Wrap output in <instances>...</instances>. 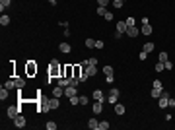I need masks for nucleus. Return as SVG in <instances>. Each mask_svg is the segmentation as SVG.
I'll use <instances>...</instances> for the list:
<instances>
[{
	"label": "nucleus",
	"instance_id": "nucleus-1",
	"mask_svg": "<svg viewBox=\"0 0 175 130\" xmlns=\"http://www.w3.org/2000/svg\"><path fill=\"white\" fill-rule=\"evenodd\" d=\"M58 76H62V66L58 64V60H51V64H49V82Z\"/></svg>",
	"mask_w": 175,
	"mask_h": 130
},
{
	"label": "nucleus",
	"instance_id": "nucleus-2",
	"mask_svg": "<svg viewBox=\"0 0 175 130\" xmlns=\"http://www.w3.org/2000/svg\"><path fill=\"white\" fill-rule=\"evenodd\" d=\"M119 89H117V87H113V89H111L109 91V95H107V101H109L111 105H115V103H117V101H119Z\"/></svg>",
	"mask_w": 175,
	"mask_h": 130
},
{
	"label": "nucleus",
	"instance_id": "nucleus-3",
	"mask_svg": "<svg viewBox=\"0 0 175 130\" xmlns=\"http://www.w3.org/2000/svg\"><path fill=\"white\" fill-rule=\"evenodd\" d=\"M82 66H84V72H86L89 78H93L97 74V66L95 64H84V62H82Z\"/></svg>",
	"mask_w": 175,
	"mask_h": 130
},
{
	"label": "nucleus",
	"instance_id": "nucleus-4",
	"mask_svg": "<svg viewBox=\"0 0 175 130\" xmlns=\"http://www.w3.org/2000/svg\"><path fill=\"white\" fill-rule=\"evenodd\" d=\"M25 74H27V76H35V74H37V64H35L33 60H29V62L25 64Z\"/></svg>",
	"mask_w": 175,
	"mask_h": 130
},
{
	"label": "nucleus",
	"instance_id": "nucleus-5",
	"mask_svg": "<svg viewBox=\"0 0 175 130\" xmlns=\"http://www.w3.org/2000/svg\"><path fill=\"white\" fill-rule=\"evenodd\" d=\"M74 76V64L62 66V78H72Z\"/></svg>",
	"mask_w": 175,
	"mask_h": 130
},
{
	"label": "nucleus",
	"instance_id": "nucleus-6",
	"mask_svg": "<svg viewBox=\"0 0 175 130\" xmlns=\"http://www.w3.org/2000/svg\"><path fill=\"white\" fill-rule=\"evenodd\" d=\"M167 103H169V93L162 91V95H160V109H165V107H167Z\"/></svg>",
	"mask_w": 175,
	"mask_h": 130
},
{
	"label": "nucleus",
	"instance_id": "nucleus-7",
	"mask_svg": "<svg viewBox=\"0 0 175 130\" xmlns=\"http://www.w3.org/2000/svg\"><path fill=\"white\" fill-rule=\"evenodd\" d=\"M14 126H18V128H23V126H25V117H23L22 113L14 119Z\"/></svg>",
	"mask_w": 175,
	"mask_h": 130
},
{
	"label": "nucleus",
	"instance_id": "nucleus-8",
	"mask_svg": "<svg viewBox=\"0 0 175 130\" xmlns=\"http://www.w3.org/2000/svg\"><path fill=\"white\" fill-rule=\"evenodd\" d=\"M91 95H93V99H95V101H101V103H105V101H107V97L103 95V91H101V89H95Z\"/></svg>",
	"mask_w": 175,
	"mask_h": 130
},
{
	"label": "nucleus",
	"instance_id": "nucleus-9",
	"mask_svg": "<svg viewBox=\"0 0 175 130\" xmlns=\"http://www.w3.org/2000/svg\"><path fill=\"white\" fill-rule=\"evenodd\" d=\"M91 111H93V115H101V113H103V103H101V101H95V103L91 105Z\"/></svg>",
	"mask_w": 175,
	"mask_h": 130
},
{
	"label": "nucleus",
	"instance_id": "nucleus-10",
	"mask_svg": "<svg viewBox=\"0 0 175 130\" xmlns=\"http://www.w3.org/2000/svg\"><path fill=\"white\" fill-rule=\"evenodd\" d=\"M39 99H41L39 111H41V113H47V111H51V107H49V99H45V97H39Z\"/></svg>",
	"mask_w": 175,
	"mask_h": 130
},
{
	"label": "nucleus",
	"instance_id": "nucleus-11",
	"mask_svg": "<svg viewBox=\"0 0 175 130\" xmlns=\"http://www.w3.org/2000/svg\"><path fill=\"white\" fill-rule=\"evenodd\" d=\"M76 93H78V91H76V86H68V87H64V95H66L68 99L74 97Z\"/></svg>",
	"mask_w": 175,
	"mask_h": 130
},
{
	"label": "nucleus",
	"instance_id": "nucleus-12",
	"mask_svg": "<svg viewBox=\"0 0 175 130\" xmlns=\"http://www.w3.org/2000/svg\"><path fill=\"white\" fill-rule=\"evenodd\" d=\"M49 107H51V111L60 107V101H58V97H55V95H53V97L49 99Z\"/></svg>",
	"mask_w": 175,
	"mask_h": 130
},
{
	"label": "nucleus",
	"instance_id": "nucleus-13",
	"mask_svg": "<svg viewBox=\"0 0 175 130\" xmlns=\"http://www.w3.org/2000/svg\"><path fill=\"white\" fill-rule=\"evenodd\" d=\"M18 115H20V109H18V107H8V117H10L12 120L16 119Z\"/></svg>",
	"mask_w": 175,
	"mask_h": 130
},
{
	"label": "nucleus",
	"instance_id": "nucleus-14",
	"mask_svg": "<svg viewBox=\"0 0 175 130\" xmlns=\"http://www.w3.org/2000/svg\"><path fill=\"white\" fill-rule=\"evenodd\" d=\"M127 29H129V27H127V22H117V33L123 35V33H127Z\"/></svg>",
	"mask_w": 175,
	"mask_h": 130
},
{
	"label": "nucleus",
	"instance_id": "nucleus-15",
	"mask_svg": "<svg viewBox=\"0 0 175 130\" xmlns=\"http://www.w3.org/2000/svg\"><path fill=\"white\" fill-rule=\"evenodd\" d=\"M88 128H91V130H99V122H97V119H89V120H88Z\"/></svg>",
	"mask_w": 175,
	"mask_h": 130
},
{
	"label": "nucleus",
	"instance_id": "nucleus-16",
	"mask_svg": "<svg viewBox=\"0 0 175 130\" xmlns=\"http://www.w3.org/2000/svg\"><path fill=\"white\" fill-rule=\"evenodd\" d=\"M84 74V66H80V64H74V78H78L80 80V76Z\"/></svg>",
	"mask_w": 175,
	"mask_h": 130
},
{
	"label": "nucleus",
	"instance_id": "nucleus-17",
	"mask_svg": "<svg viewBox=\"0 0 175 130\" xmlns=\"http://www.w3.org/2000/svg\"><path fill=\"white\" fill-rule=\"evenodd\" d=\"M127 33H129V37H138V33H140V29L134 25V27H129L127 29Z\"/></svg>",
	"mask_w": 175,
	"mask_h": 130
},
{
	"label": "nucleus",
	"instance_id": "nucleus-18",
	"mask_svg": "<svg viewBox=\"0 0 175 130\" xmlns=\"http://www.w3.org/2000/svg\"><path fill=\"white\" fill-rule=\"evenodd\" d=\"M8 91H10V89H8L6 86H2V87H0V99H2V101H4V99H8V95H10Z\"/></svg>",
	"mask_w": 175,
	"mask_h": 130
},
{
	"label": "nucleus",
	"instance_id": "nucleus-19",
	"mask_svg": "<svg viewBox=\"0 0 175 130\" xmlns=\"http://www.w3.org/2000/svg\"><path fill=\"white\" fill-rule=\"evenodd\" d=\"M53 95H55V97H62V95H64V87L56 86L55 89H53Z\"/></svg>",
	"mask_w": 175,
	"mask_h": 130
},
{
	"label": "nucleus",
	"instance_id": "nucleus-20",
	"mask_svg": "<svg viewBox=\"0 0 175 130\" xmlns=\"http://www.w3.org/2000/svg\"><path fill=\"white\" fill-rule=\"evenodd\" d=\"M140 33H144V35H152V25H150V23H144Z\"/></svg>",
	"mask_w": 175,
	"mask_h": 130
},
{
	"label": "nucleus",
	"instance_id": "nucleus-21",
	"mask_svg": "<svg viewBox=\"0 0 175 130\" xmlns=\"http://www.w3.org/2000/svg\"><path fill=\"white\" fill-rule=\"evenodd\" d=\"M58 51L64 53V54H68V53H70V45H68V43H60V45H58Z\"/></svg>",
	"mask_w": 175,
	"mask_h": 130
},
{
	"label": "nucleus",
	"instance_id": "nucleus-22",
	"mask_svg": "<svg viewBox=\"0 0 175 130\" xmlns=\"http://www.w3.org/2000/svg\"><path fill=\"white\" fill-rule=\"evenodd\" d=\"M125 111H127V109H125V105L115 103V113H117V115H125Z\"/></svg>",
	"mask_w": 175,
	"mask_h": 130
},
{
	"label": "nucleus",
	"instance_id": "nucleus-23",
	"mask_svg": "<svg viewBox=\"0 0 175 130\" xmlns=\"http://www.w3.org/2000/svg\"><path fill=\"white\" fill-rule=\"evenodd\" d=\"M56 86H60V87H68V78H58V80H56Z\"/></svg>",
	"mask_w": 175,
	"mask_h": 130
},
{
	"label": "nucleus",
	"instance_id": "nucleus-24",
	"mask_svg": "<svg viewBox=\"0 0 175 130\" xmlns=\"http://www.w3.org/2000/svg\"><path fill=\"white\" fill-rule=\"evenodd\" d=\"M162 91H164V89H156V87H154L152 91H150V95H152L154 99H160V95H162Z\"/></svg>",
	"mask_w": 175,
	"mask_h": 130
},
{
	"label": "nucleus",
	"instance_id": "nucleus-25",
	"mask_svg": "<svg viewBox=\"0 0 175 130\" xmlns=\"http://www.w3.org/2000/svg\"><path fill=\"white\" fill-rule=\"evenodd\" d=\"M25 86V80L23 78H16V89H22Z\"/></svg>",
	"mask_w": 175,
	"mask_h": 130
},
{
	"label": "nucleus",
	"instance_id": "nucleus-26",
	"mask_svg": "<svg viewBox=\"0 0 175 130\" xmlns=\"http://www.w3.org/2000/svg\"><path fill=\"white\" fill-rule=\"evenodd\" d=\"M103 74H105V76H113V66H103Z\"/></svg>",
	"mask_w": 175,
	"mask_h": 130
},
{
	"label": "nucleus",
	"instance_id": "nucleus-27",
	"mask_svg": "<svg viewBox=\"0 0 175 130\" xmlns=\"http://www.w3.org/2000/svg\"><path fill=\"white\" fill-rule=\"evenodd\" d=\"M12 0H0V10H2V14H4V8H8L10 6Z\"/></svg>",
	"mask_w": 175,
	"mask_h": 130
},
{
	"label": "nucleus",
	"instance_id": "nucleus-28",
	"mask_svg": "<svg viewBox=\"0 0 175 130\" xmlns=\"http://www.w3.org/2000/svg\"><path fill=\"white\" fill-rule=\"evenodd\" d=\"M0 23H2V25H8V23H10V18H8L6 14H2V16H0Z\"/></svg>",
	"mask_w": 175,
	"mask_h": 130
},
{
	"label": "nucleus",
	"instance_id": "nucleus-29",
	"mask_svg": "<svg viewBox=\"0 0 175 130\" xmlns=\"http://www.w3.org/2000/svg\"><path fill=\"white\" fill-rule=\"evenodd\" d=\"M154 47H156V45H154V43H146V45H144V51H146V53L150 54V53H152V51H154Z\"/></svg>",
	"mask_w": 175,
	"mask_h": 130
},
{
	"label": "nucleus",
	"instance_id": "nucleus-30",
	"mask_svg": "<svg viewBox=\"0 0 175 130\" xmlns=\"http://www.w3.org/2000/svg\"><path fill=\"white\" fill-rule=\"evenodd\" d=\"M86 47L88 49H95V41L93 39H86Z\"/></svg>",
	"mask_w": 175,
	"mask_h": 130
},
{
	"label": "nucleus",
	"instance_id": "nucleus-31",
	"mask_svg": "<svg viewBox=\"0 0 175 130\" xmlns=\"http://www.w3.org/2000/svg\"><path fill=\"white\" fill-rule=\"evenodd\" d=\"M4 86L8 87V89H14V87H16V80H8V82H6Z\"/></svg>",
	"mask_w": 175,
	"mask_h": 130
},
{
	"label": "nucleus",
	"instance_id": "nucleus-32",
	"mask_svg": "<svg viewBox=\"0 0 175 130\" xmlns=\"http://www.w3.org/2000/svg\"><path fill=\"white\" fill-rule=\"evenodd\" d=\"M109 128V122H107V120H101V122H99V130H107Z\"/></svg>",
	"mask_w": 175,
	"mask_h": 130
},
{
	"label": "nucleus",
	"instance_id": "nucleus-33",
	"mask_svg": "<svg viewBox=\"0 0 175 130\" xmlns=\"http://www.w3.org/2000/svg\"><path fill=\"white\" fill-rule=\"evenodd\" d=\"M123 4H125L123 0H113V8H117V10H119V8H123Z\"/></svg>",
	"mask_w": 175,
	"mask_h": 130
},
{
	"label": "nucleus",
	"instance_id": "nucleus-34",
	"mask_svg": "<svg viewBox=\"0 0 175 130\" xmlns=\"http://www.w3.org/2000/svg\"><path fill=\"white\" fill-rule=\"evenodd\" d=\"M45 128H47V130H55V128H56V124L53 122V120H49V122L45 124Z\"/></svg>",
	"mask_w": 175,
	"mask_h": 130
},
{
	"label": "nucleus",
	"instance_id": "nucleus-35",
	"mask_svg": "<svg viewBox=\"0 0 175 130\" xmlns=\"http://www.w3.org/2000/svg\"><path fill=\"white\" fill-rule=\"evenodd\" d=\"M156 70H158V72H162V70H165V64H164V62H160V60H158V62H156Z\"/></svg>",
	"mask_w": 175,
	"mask_h": 130
},
{
	"label": "nucleus",
	"instance_id": "nucleus-36",
	"mask_svg": "<svg viewBox=\"0 0 175 130\" xmlns=\"http://www.w3.org/2000/svg\"><path fill=\"white\" fill-rule=\"evenodd\" d=\"M107 10H105V6H97V16H105Z\"/></svg>",
	"mask_w": 175,
	"mask_h": 130
},
{
	"label": "nucleus",
	"instance_id": "nucleus-37",
	"mask_svg": "<svg viewBox=\"0 0 175 130\" xmlns=\"http://www.w3.org/2000/svg\"><path fill=\"white\" fill-rule=\"evenodd\" d=\"M125 22H127V27H134V25H136L134 18H129V20H125Z\"/></svg>",
	"mask_w": 175,
	"mask_h": 130
},
{
	"label": "nucleus",
	"instance_id": "nucleus-38",
	"mask_svg": "<svg viewBox=\"0 0 175 130\" xmlns=\"http://www.w3.org/2000/svg\"><path fill=\"white\" fill-rule=\"evenodd\" d=\"M70 105H80V97H78V95L70 97Z\"/></svg>",
	"mask_w": 175,
	"mask_h": 130
},
{
	"label": "nucleus",
	"instance_id": "nucleus-39",
	"mask_svg": "<svg viewBox=\"0 0 175 130\" xmlns=\"http://www.w3.org/2000/svg\"><path fill=\"white\" fill-rule=\"evenodd\" d=\"M88 101H89V99H88L86 95H80V105H82V107H84V105H88Z\"/></svg>",
	"mask_w": 175,
	"mask_h": 130
},
{
	"label": "nucleus",
	"instance_id": "nucleus-40",
	"mask_svg": "<svg viewBox=\"0 0 175 130\" xmlns=\"http://www.w3.org/2000/svg\"><path fill=\"white\" fill-rule=\"evenodd\" d=\"M158 60H160V62H165V60H167V53H160Z\"/></svg>",
	"mask_w": 175,
	"mask_h": 130
},
{
	"label": "nucleus",
	"instance_id": "nucleus-41",
	"mask_svg": "<svg viewBox=\"0 0 175 130\" xmlns=\"http://www.w3.org/2000/svg\"><path fill=\"white\" fill-rule=\"evenodd\" d=\"M84 64H95V66H97V58H88Z\"/></svg>",
	"mask_w": 175,
	"mask_h": 130
},
{
	"label": "nucleus",
	"instance_id": "nucleus-42",
	"mask_svg": "<svg viewBox=\"0 0 175 130\" xmlns=\"http://www.w3.org/2000/svg\"><path fill=\"white\" fill-rule=\"evenodd\" d=\"M154 87H156V89H164V86H162V82H160V80H156V82H154Z\"/></svg>",
	"mask_w": 175,
	"mask_h": 130
},
{
	"label": "nucleus",
	"instance_id": "nucleus-43",
	"mask_svg": "<svg viewBox=\"0 0 175 130\" xmlns=\"http://www.w3.org/2000/svg\"><path fill=\"white\" fill-rule=\"evenodd\" d=\"M111 0H97V6H107Z\"/></svg>",
	"mask_w": 175,
	"mask_h": 130
},
{
	"label": "nucleus",
	"instance_id": "nucleus-44",
	"mask_svg": "<svg viewBox=\"0 0 175 130\" xmlns=\"http://www.w3.org/2000/svg\"><path fill=\"white\" fill-rule=\"evenodd\" d=\"M103 18H105V20H107V22H111V20H113V14H111V12H107V14H105V16H103Z\"/></svg>",
	"mask_w": 175,
	"mask_h": 130
},
{
	"label": "nucleus",
	"instance_id": "nucleus-45",
	"mask_svg": "<svg viewBox=\"0 0 175 130\" xmlns=\"http://www.w3.org/2000/svg\"><path fill=\"white\" fill-rule=\"evenodd\" d=\"M105 45H103V41H95V49H103Z\"/></svg>",
	"mask_w": 175,
	"mask_h": 130
},
{
	"label": "nucleus",
	"instance_id": "nucleus-46",
	"mask_svg": "<svg viewBox=\"0 0 175 130\" xmlns=\"http://www.w3.org/2000/svg\"><path fill=\"white\" fill-rule=\"evenodd\" d=\"M146 58H148V53L142 51V53H140V60H146Z\"/></svg>",
	"mask_w": 175,
	"mask_h": 130
},
{
	"label": "nucleus",
	"instance_id": "nucleus-47",
	"mask_svg": "<svg viewBox=\"0 0 175 130\" xmlns=\"http://www.w3.org/2000/svg\"><path fill=\"white\" fill-rule=\"evenodd\" d=\"M164 64H165V70H171V68H173V64H171V62H167V60H165Z\"/></svg>",
	"mask_w": 175,
	"mask_h": 130
},
{
	"label": "nucleus",
	"instance_id": "nucleus-48",
	"mask_svg": "<svg viewBox=\"0 0 175 130\" xmlns=\"http://www.w3.org/2000/svg\"><path fill=\"white\" fill-rule=\"evenodd\" d=\"M88 78H89V76H88V74H86V72H84V74H82V76H80V82H86V80H88Z\"/></svg>",
	"mask_w": 175,
	"mask_h": 130
},
{
	"label": "nucleus",
	"instance_id": "nucleus-49",
	"mask_svg": "<svg viewBox=\"0 0 175 130\" xmlns=\"http://www.w3.org/2000/svg\"><path fill=\"white\" fill-rule=\"evenodd\" d=\"M113 80H115L113 76H105V82H107V84H113Z\"/></svg>",
	"mask_w": 175,
	"mask_h": 130
},
{
	"label": "nucleus",
	"instance_id": "nucleus-50",
	"mask_svg": "<svg viewBox=\"0 0 175 130\" xmlns=\"http://www.w3.org/2000/svg\"><path fill=\"white\" fill-rule=\"evenodd\" d=\"M167 105H169V107H175V99L169 97V103H167Z\"/></svg>",
	"mask_w": 175,
	"mask_h": 130
},
{
	"label": "nucleus",
	"instance_id": "nucleus-51",
	"mask_svg": "<svg viewBox=\"0 0 175 130\" xmlns=\"http://www.w3.org/2000/svg\"><path fill=\"white\" fill-rule=\"evenodd\" d=\"M49 2H51V4H53V6H55V4H56V0H49Z\"/></svg>",
	"mask_w": 175,
	"mask_h": 130
},
{
	"label": "nucleus",
	"instance_id": "nucleus-52",
	"mask_svg": "<svg viewBox=\"0 0 175 130\" xmlns=\"http://www.w3.org/2000/svg\"><path fill=\"white\" fill-rule=\"evenodd\" d=\"M111 2H113V0H111Z\"/></svg>",
	"mask_w": 175,
	"mask_h": 130
}]
</instances>
